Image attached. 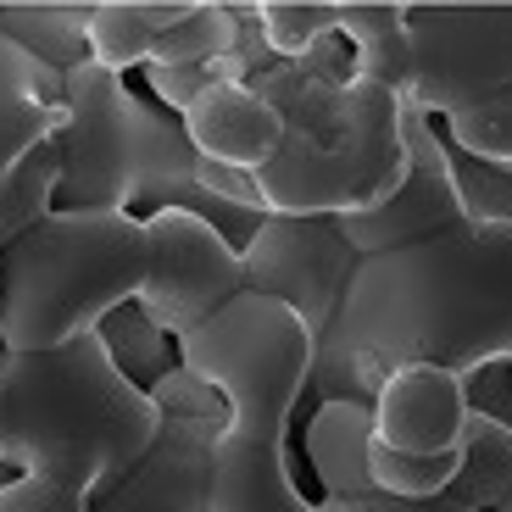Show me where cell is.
Returning a JSON list of instances; mask_svg holds the SVG:
<instances>
[{
	"mask_svg": "<svg viewBox=\"0 0 512 512\" xmlns=\"http://www.w3.org/2000/svg\"><path fill=\"white\" fill-rule=\"evenodd\" d=\"M407 362L462 379L512 362V223H457L357 256L340 312L312 346L307 396L368 401Z\"/></svg>",
	"mask_w": 512,
	"mask_h": 512,
	"instance_id": "1",
	"label": "cell"
},
{
	"mask_svg": "<svg viewBox=\"0 0 512 512\" xmlns=\"http://www.w3.org/2000/svg\"><path fill=\"white\" fill-rule=\"evenodd\" d=\"M245 84L279 112V145L251 173L262 212L346 218L396 190L407 167V95L362 78L340 28L301 56H262L245 67Z\"/></svg>",
	"mask_w": 512,
	"mask_h": 512,
	"instance_id": "2",
	"label": "cell"
},
{
	"mask_svg": "<svg viewBox=\"0 0 512 512\" xmlns=\"http://www.w3.org/2000/svg\"><path fill=\"white\" fill-rule=\"evenodd\" d=\"M318 334L273 295L240 290L201 329L179 334V368L223 401L206 512H318L290 462V418L307 401Z\"/></svg>",
	"mask_w": 512,
	"mask_h": 512,
	"instance_id": "3",
	"label": "cell"
},
{
	"mask_svg": "<svg viewBox=\"0 0 512 512\" xmlns=\"http://www.w3.org/2000/svg\"><path fill=\"white\" fill-rule=\"evenodd\" d=\"M6 474L90 501L151 446L162 407L106 351L101 329L51 351H0Z\"/></svg>",
	"mask_w": 512,
	"mask_h": 512,
	"instance_id": "4",
	"label": "cell"
},
{
	"mask_svg": "<svg viewBox=\"0 0 512 512\" xmlns=\"http://www.w3.org/2000/svg\"><path fill=\"white\" fill-rule=\"evenodd\" d=\"M145 218L128 206H51L0 245V351H51L134 301Z\"/></svg>",
	"mask_w": 512,
	"mask_h": 512,
	"instance_id": "5",
	"label": "cell"
},
{
	"mask_svg": "<svg viewBox=\"0 0 512 512\" xmlns=\"http://www.w3.org/2000/svg\"><path fill=\"white\" fill-rule=\"evenodd\" d=\"M156 101L128 90V78L101 62H78L62 73V123L56 151V206H128L145 173Z\"/></svg>",
	"mask_w": 512,
	"mask_h": 512,
	"instance_id": "6",
	"label": "cell"
},
{
	"mask_svg": "<svg viewBox=\"0 0 512 512\" xmlns=\"http://www.w3.org/2000/svg\"><path fill=\"white\" fill-rule=\"evenodd\" d=\"M407 95L429 117L462 112L512 84V0H429L401 6Z\"/></svg>",
	"mask_w": 512,
	"mask_h": 512,
	"instance_id": "7",
	"label": "cell"
},
{
	"mask_svg": "<svg viewBox=\"0 0 512 512\" xmlns=\"http://www.w3.org/2000/svg\"><path fill=\"white\" fill-rule=\"evenodd\" d=\"M162 423L151 446L128 462L106 490L90 496V512H206L212 490V440L223 429V401L179 362L151 384Z\"/></svg>",
	"mask_w": 512,
	"mask_h": 512,
	"instance_id": "8",
	"label": "cell"
},
{
	"mask_svg": "<svg viewBox=\"0 0 512 512\" xmlns=\"http://www.w3.org/2000/svg\"><path fill=\"white\" fill-rule=\"evenodd\" d=\"M240 290H245L240 245L218 223L179 212V206L145 212V273H140V290H134V307L167 340L201 329Z\"/></svg>",
	"mask_w": 512,
	"mask_h": 512,
	"instance_id": "9",
	"label": "cell"
},
{
	"mask_svg": "<svg viewBox=\"0 0 512 512\" xmlns=\"http://www.w3.org/2000/svg\"><path fill=\"white\" fill-rule=\"evenodd\" d=\"M245 290L273 295L312 334L340 312L351 273H357V245L346 240L340 218H295V212H262L251 240L240 245Z\"/></svg>",
	"mask_w": 512,
	"mask_h": 512,
	"instance_id": "10",
	"label": "cell"
},
{
	"mask_svg": "<svg viewBox=\"0 0 512 512\" xmlns=\"http://www.w3.org/2000/svg\"><path fill=\"white\" fill-rule=\"evenodd\" d=\"M457 223H474L468 195H462V167L457 151L440 140V123L423 106L407 101V167L390 195H379L373 206H357L340 218L346 240L357 245V256L368 251H396V245L446 234Z\"/></svg>",
	"mask_w": 512,
	"mask_h": 512,
	"instance_id": "11",
	"label": "cell"
},
{
	"mask_svg": "<svg viewBox=\"0 0 512 512\" xmlns=\"http://www.w3.org/2000/svg\"><path fill=\"white\" fill-rule=\"evenodd\" d=\"M307 418V435H301V451H307V468L318 479V512H474L451 496H390L368 479V435H373V418H368V401L357 396H312Z\"/></svg>",
	"mask_w": 512,
	"mask_h": 512,
	"instance_id": "12",
	"label": "cell"
},
{
	"mask_svg": "<svg viewBox=\"0 0 512 512\" xmlns=\"http://www.w3.org/2000/svg\"><path fill=\"white\" fill-rule=\"evenodd\" d=\"M468 379L435 362H407V368L384 373V384L368 396L373 440L390 451H412V457H440L457 451L462 423H468Z\"/></svg>",
	"mask_w": 512,
	"mask_h": 512,
	"instance_id": "13",
	"label": "cell"
},
{
	"mask_svg": "<svg viewBox=\"0 0 512 512\" xmlns=\"http://www.w3.org/2000/svg\"><path fill=\"white\" fill-rule=\"evenodd\" d=\"M179 128L206 162L229 167V173H256L279 145V112L234 73L195 90L179 106Z\"/></svg>",
	"mask_w": 512,
	"mask_h": 512,
	"instance_id": "14",
	"label": "cell"
},
{
	"mask_svg": "<svg viewBox=\"0 0 512 512\" xmlns=\"http://www.w3.org/2000/svg\"><path fill=\"white\" fill-rule=\"evenodd\" d=\"M62 123V73L0 34V173L45 145Z\"/></svg>",
	"mask_w": 512,
	"mask_h": 512,
	"instance_id": "15",
	"label": "cell"
},
{
	"mask_svg": "<svg viewBox=\"0 0 512 512\" xmlns=\"http://www.w3.org/2000/svg\"><path fill=\"white\" fill-rule=\"evenodd\" d=\"M507 490H512V423L485 407H468V423H462L457 440V479H451L446 496L474 512H490Z\"/></svg>",
	"mask_w": 512,
	"mask_h": 512,
	"instance_id": "16",
	"label": "cell"
},
{
	"mask_svg": "<svg viewBox=\"0 0 512 512\" xmlns=\"http://www.w3.org/2000/svg\"><path fill=\"white\" fill-rule=\"evenodd\" d=\"M0 34L51 73L90 62V12H73V6H0Z\"/></svg>",
	"mask_w": 512,
	"mask_h": 512,
	"instance_id": "17",
	"label": "cell"
},
{
	"mask_svg": "<svg viewBox=\"0 0 512 512\" xmlns=\"http://www.w3.org/2000/svg\"><path fill=\"white\" fill-rule=\"evenodd\" d=\"M240 17L223 12V6H179L173 23L156 34L151 62L156 67H212L223 56L240 51Z\"/></svg>",
	"mask_w": 512,
	"mask_h": 512,
	"instance_id": "18",
	"label": "cell"
},
{
	"mask_svg": "<svg viewBox=\"0 0 512 512\" xmlns=\"http://www.w3.org/2000/svg\"><path fill=\"white\" fill-rule=\"evenodd\" d=\"M334 28L351 39L357 73L373 84L401 90L407 84V34H401V6H346L334 12Z\"/></svg>",
	"mask_w": 512,
	"mask_h": 512,
	"instance_id": "19",
	"label": "cell"
},
{
	"mask_svg": "<svg viewBox=\"0 0 512 512\" xmlns=\"http://www.w3.org/2000/svg\"><path fill=\"white\" fill-rule=\"evenodd\" d=\"M440 123V140L462 156V162H479V167H496L512 179V84L485 101L462 106V112L435 117Z\"/></svg>",
	"mask_w": 512,
	"mask_h": 512,
	"instance_id": "20",
	"label": "cell"
},
{
	"mask_svg": "<svg viewBox=\"0 0 512 512\" xmlns=\"http://www.w3.org/2000/svg\"><path fill=\"white\" fill-rule=\"evenodd\" d=\"M179 6H101L90 12V62L112 67V73H134L151 62V45Z\"/></svg>",
	"mask_w": 512,
	"mask_h": 512,
	"instance_id": "21",
	"label": "cell"
},
{
	"mask_svg": "<svg viewBox=\"0 0 512 512\" xmlns=\"http://www.w3.org/2000/svg\"><path fill=\"white\" fill-rule=\"evenodd\" d=\"M51 206H56V151H51V140H45L0 173V245L17 240V234H23L28 223H39Z\"/></svg>",
	"mask_w": 512,
	"mask_h": 512,
	"instance_id": "22",
	"label": "cell"
},
{
	"mask_svg": "<svg viewBox=\"0 0 512 512\" xmlns=\"http://www.w3.org/2000/svg\"><path fill=\"white\" fill-rule=\"evenodd\" d=\"M101 340H106V351L117 357V368H123L134 384H145V390H151V384L162 379L173 362H179L173 340H167V334L156 329V323L145 318L134 301H128V307H117L112 318L101 323Z\"/></svg>",
	"mask_w": 512,
	"mask_h": 512,
	"instance_id": "23",
	"label": "cell"
},
{
	"mask_svg": "<svg viewBox=\"0 0 512 512\" xmlns=\"http://www.w3.org/2000/svg\"><path fill=\"white\" fill-rule=\"evenodd\" d=\"M251 23H256V39H262L268 56H301V51H312L323 34H334L329 6H262Z\"/></svg>",
	"mask_w": 512,
	"mask_h": 512,
	"instance_id": "24",
	"label": "cell"
},
{
	"mask_svg": "<svg viewBox=\"0 0 512 512\" xmlns=\"http://www.w3.org/2000/svg\"><path fill=\"white\" fill-rule=\"evenodd\" d=\"M0 512H90V501L73 496V490L45 485V479L6 474L0 479Z\"/></svg>",
	"mask_w": 512,
	"mask_h": 512,
	"instance_id": "25",
	"label": "cell"
},
{
	"mask_svg": "<svg viewBox=\"0 0 512 512\" xmlns=\"http://www.w3.org/2000/svg\"><path fill=\"white\" fill-rule=\"evenodd\" d=\"M6 440L12 435H6V396H0V468H6Z\"/></svg>",
	"mask_w": 512,
	"mask_h": 512,
	"instance_id": "26",
	"label": "cell"
},
{
	"mask_svg": "<svg viewBox=\"0 0 512 512\" xmlns=\"http://www.w3.org/2000/svg\"><path fill=\"white\" fill-rule=\"evenodd\" d=\"M490 512H512V490H507V496H501V501H496V507H490Z\"/></svg>",
	"mask_w": 512,
	"mask_h": 512,
	"instance_id": "27",
	"label": "cell"
}]
</instances>
